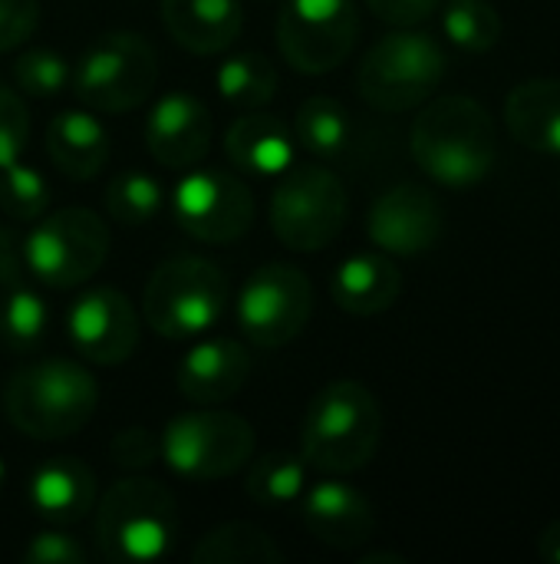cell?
Masks as SVG:
<instances>
[{
	"instance_id": "1",
	"label": "cell",
	"mask_w": 560,
	"mask_h": 564,
	"mask_svg": "<svg viewBox=\"0 0 560 564\" xmlns=\"http://www.w3.org/2000/svg\"><path fill=\"white\" fill-rule=\"evenodd\" d=\"M498 155L488 109L462 93L429 99L413 122V159L449 188H469L488 178Z\"/></svg>"
},
{
	"instance_id": "2",
	"label": "cell",
	"mask_w": 560,
	"mask_h": 564,
	"mask_svg": "<svg viewBox=\"0 0 560 564\" xmlns=\"http://www.w3.org/2000/svg\"><path fill=\"white\" fill-rule=\"evenodd\" d=\"M383 440V410L360 380L327 383L307 406L300 426V456L327 476H353L366 469Z\"/></svg>"
},
{
	"instance_id": "3",
	"label": "cell",
	"mask_w": 560,
	"mask_h": 564,
	"mask_svg": "<svg viewBox=\"0 0 560 564\" xmlns=\"http://www.w3.org/2000/svg\"><path fill=\"white\" fill-rule=\"evenodd\" d=\"M10 423L40 443L76 436L99 406L96 377L76 360H33L20 367L7 383Z\"/></svg>"
},
{
	"instance_id": "4",
	"label": "cell",
	"mask_w": 560,
	"mask_h": 564,
	"mask_svg": "<svg viewBox=\"0 0 560 564\" xmlns=\"http://www.w3.org/2000/svg\"><path fill=\"white\" fill-rule=\"evenodd\" d=\"M96 539L109 562H158L175 549L178 506L172 492L152 479H122L99 502Z\"/></svg>"
},
{
	"instance_id": "5",
	"label": "cell",
	"mask_w": 560,
	"mask_h": 564,
	"mask_svg": "<svg viewBox=\"0 0 560 564\" xmlns=\"http://www.w3.org/2000/svg\"><path fill=\"white\" fill-rule=\"evenodd\" d=\"M449 69L446 50L419 30L399 26L376 40L356 73L360 96L380 112H409L426 106Z\"/></svg>"
},
{
	"instance_id": "6",
	"label": "cell",
	"mask_w": 560,
	"mask_h": 564,
	"mask_svg": "<svg viewBox=\"0 0 560 564\" xmlns=\"http://www.w3.org/2000/svg\"><path fill=\"white\" fill-rule=\"evenodd\" d=\"M228 304L224 271L198 254H175L162 261L142 294L145 321L168 340H188L211 330Z\"/></svg>"
},
{
	"instance_id": "7",
	"label": "cell",
	"mask_w": 560,
	"mask_h": 564,
	"mask_svg": "<svg viewBox=\"0 0 560 564\" xmlns=\"http://www.w3.org/2000/svg\"><path fill=\"white\" fill-rule=\"evenodd\" d=\"M254 426L218 406H198L162 430V459L191 482H215L241 473L254 459Z\"/></svg>"
},
{
	"instance_id": "8",
	"label": "cell",
	"mask_w": 560,
	"mask_h": 564,
	"mask_svg": "<svg viewBox=\"0 0 560 564\" xmlns=\"http://www.w3.org/2000/svg\"><path fill=\"white\" fill-rule=\"evenodd\" d=\"M106 258L109 228L92 208H59L40 215L23 238L26 271L53 291H73L86 284Z\"/></svg>"
},
{
	"instance_id": "9",
	"label": "cell",
	"mask_w": 560,
	"mask_h": 564,
	"mask_svg": "<svg viewBox=\"0 0 560 564\" xmlns=\"http://www.w3.org/2000/svg\"><path fill=\"white\" fill-rule=\"evenodd\" d=\"M69 83L83 106L119 116L152 96L158 83V59L139 33L116 30L86 46Z\"/></svg>"
},
{
	"instance_id": "10",
	"label": "cell",
	"mask_w": 560,
	"mask_h": 564,
	"mask_svg": "<svg viewBox=\"0 0 560 564\" xmlns=\"http://www.w3.org/2000/svg\"><path fill=\"white\" fill-rule=\"evenodd\" d=\"M347 212L343 182L320 165H290L271 195V228L300 254L327 248L343 231Z\"/></svg>"
},
{
	"instance_id": "11",
	"label": "cell",
	"mask_w": 560,
	"mask_h": 564,
	"mask_svg": "<svg viewBox=\"0 0 560 564\" xmlns=\"http://www.w3.org/2000/svg\"><path fill=\"white\" fill-rule=\"evenodd\" d=\"M314 314V288L294 264H264L241 284L238 324L257 347L281 350L304 334Z\"/></svg>"
},
{
	"instance_id": "12",
	"label": "cell",
	"mask_w": 560,
	"mask_h": 564,
	"mask_svg": "<svg viewBox=\"0 0 560 564\" xmlns=\"http://www.w3.org/2000/svg\"><path fill=\"white\" fill-rule=\"evenodd\" d=\"M360 10L353 0H287L277 17V46L284 59L320 76L337 69L356 46Z\"/></svg>"
},
{
	"instance_id": "13",
	"label": "cell",
	"mask_w": 560,
	"mask_h": 564,
	"mask_svg": "<svg viewBox=\"0 0 560 564\" xmlns=\"http://www.w3.org/2000/svg\"><path fill=\"white\" fill-rule=\"evenodd\" d=\"M172 212L182 231L205 245H231L254 225V195L228 169H191L172 192Z\"/></svg>"
},
{
	"instance_id": "14",
	"label": "cell",
	"mask_w": 560,
	"mask_h": 564,
	"mask_svg": "<svg viewBox=\"0 0 560 564\" xmlns=\"http://www.w3.org/2000/svg\"><path fill=\"white\" fill-rule=\"evenodd\" d=\"M66 330L79 357L99 367H119L139 347L135 307L116 288H92L79 294L69 307Z\"/></svg>"
},
{
	"instance_id": "15",
	"label": "cell",
	"mask_w": 560,
	"mask_h": 564,
	"mask_svg": "<svg viewBox=\"0 0 560 564\" xmlns=\"http://www.w3.org/2000/svg\"><path fill=\"white\" fill-rule=\"evenodd\" d=\"M442 205L439 198L413 182L393 185L386 188L373 208H370V238L376 248H383L386 254H399V258H416L426 254L429 248H436V241L442 238Z\"/></svg>"
},
{
	"instance_id": "16",
	"label": "cell",
	"mask_w": 560,
	"mask_h": 564,
	"mask_svg": "<svg viewBox=\"0 0 560 564\" xmlns=\"http://www.w3.org/2000/svg\"><path fill=\"white\" fill-rule=\"evenodd\" d=\"M211 112L188 93H165L145 119V145L162 169H191L211 149Z\"/></svg>"
},
{
	"instance_id": "17",
	"label": "cell",
	"mask_w": 560,
	"mask_h": 564,
	"mask_svg": "<svg viewBox=\"0 0 560 564\" xmlns=\"http://www.w3.org/2000/svg\"><path fill=\"white\" fill-rule=\"evenodd\" d=\"M304 525L320 545L356 552L373 539L376 512L360 489L340 479H323L304 492Z\"/></svg>"
},
{
	"instance_id": "18",
	"label": "cell",
	"mask_w": 560,
	"mask_h": 564,
	"mask_svg": "<svg viewBox=\"0 0 560 564\" xmlns=\"http://www.w3.org/2000/svg\"><path fill=\"white\" fill-rule=\"evenodd\" d=\"M251 377V354L231 337L195 344L178 364V393L195 406H221L244 390Z\"/></svg>"
},
{
	"instance_id": "19",
	"label": "cell",
	"mask_w": 560,
	"mask_h": 564,
	"mask_svg": "<svg viewBox=\"0 0 560 564\" xmlns=\"http://www.w3.org/2000/svg\"><path fill=\"white\" fill-rule=\"evenodd\" d=\"M30 509L50 525H76L96 506V476L83 459L56 456L33 469L26 486Z\"/></svg>"
},
{
	"instance_id": "20",
	"label": "cell",
	"mask_w": 560,
	"mask_h": 564,
	"mask_svg": "<svg viewBox=\"0 0 560 564\" xmlns=\"http://www.w3.org/2000/svg\"><path fill=\"white\" fill-rule=\"evenodd\" d=\"M158 13L168 36L198 56L228 50L244 30L241 0H162Z\"/></svg>"
},
{
	"instance_id": "21",
	"label": "cell",
	"mask_w": 560,
	"mask_h": 564,
	"mask_svg": "<svg viewBox=\"0 0 560 564\" xmlns=\"http://www.w3.org/2000/svg\"><path fill=\"white\" fill-rule=\"evenodd\" d=\"M224 152L234 169L251 175H284L297 159L294 129L271 112L248 109L224 135Z\"/></svg>"
},
{
	"instance_id": "22",
	"label": "cell",
	"mask_w": 560,
	"mask_h": 564,
	"mask_svg": "<svg viewBox=\"0 0 560 564\" xmlns=\"http://www.w3.org/2000/svg\"><path fill=\"white\" fill-rule=\"evenodd\" d=\"M330 294L340 311L353 317H376L399 301L403 274L386 254H376V251L350 254L347 261L337 264Z\"/></svg>"
},
{
	"instance_id": "23",
	"label": "cell",
	"mask_w": 560,
	"mask_h": 564,
	"mask_svg": "<svg viewBox=\"0 0 560 564\" xmlns=\"http://www.w3.org/2000/svg\"><path fill=\"white\" fill-rule=\"evenodd\" d=\"M109 149H112L109 129L102 126L99 116L86 109H63L46 126V152L56 172H63L66 178L83 182L99 175L109 159Z\"/></svg>"
},
{
	"instance_id": "24",
	"label": "cell",
	"mask_w": 560,
	"mask_h": 564,
	"mask_svg": "<svg viewBox=\"0 0 560 564\" xmlns=\"http://www.w3.org/2000/svg\"><path fill=\"white\" fill-rule=\"evenodd\" d=\"M508 132L531 152L560 155V79H525L505 99Z\"/></svg>"
},
{
	"instance_id": "25",
	"label": "cell",
	"mask_w": 560,
	"mask_h": 564,
	"mask_svg": "<svg viewBox=\"0 0 560 564\" xmlns=\"http://www.w3.org/2000/svg\"><path fill=\"white\" fill-rule=\"evenodd\" d=\"M195 564H281L277 542L251 522H224L198 539L191 549Z\"/></svg>"
},
{
	"instance_id": "26",
	"label": "cell",
	"mask_w": 560,
	"mask_h": 564,
	"mask_svg": "<svg viewBox=\"0 0 560 564\" xmlns=\"http://www.w3.org/2000/svg\"><path fill=\"white\" fill-rule=\"evenodd\" d=\"M244 492L264 509H290L307 492V463L294 453H267L251 463Z\"/></svg>"
},
{
	"instance_id": "27",
	"label": "cell",
	"mask_w": 560,
	"mask_h": 564,
	"mask_svg": "<svg viewBox=\"0 0 560 564\" xmlns=\"http://www.w3.org/2000/svg\"><path fill=\"white\" fill-rule=\"evenodd\" d=\"M215 83H218V93L224 96V102H231L238 109H261L277 93V69L267 56L248 50V53L228 56L218 66Z\"/></svg>"
},
{
	"instance_id": "28",
	"label": "cell",
	"mask_w": 560,
	"mask_h": 564,
	"mask_svg": "<svg viewBox=\"0 0 560 564\" xmlns=\"http://www.w3.org/2000/svg\"><path fill=\"white\" fill-rule=\"evenodd\" d=\"M294 139L310 155H340L350 142V112L330 96H310L294 116Z\"/></svg>"
},
{
	"instance_id": "29",
	"label": "cell",
	"mask_w": 560,
	"mask_h": 564,
	"mask_svg": "<svg viewBox=\"0 0 560 564\" xmlns=\"http://www.w3.org/2000/svg\"><path fill=\"white\" fill-rule=\"evenodd\" d=\"M165 208V188L152 172L122 169L109 178L106 212L119 225H149Z\"/></svg>"
},
{
	"instance_id": "30",
	"label": "cell",
	"mask_w": 560,
	"mask_h": 564,
	"mask_svg": "<svg viewBox=\"0 0 560 564\" xmlns=\"http://www.w3.org/2000/svg\"><path fill=\"white\" fill-rule=\"evenodd\" d=\"M442 30L455 46L488 53L502 40V13L488 0H449L442 10Z\"/></svg>"
},
{
	"instance_id": "31",
	"label": "cell",
	"mask_w": 560,
	"mask_h": 564,
	"mask_svg": "<svg viewBox=\"0 0 560 564\" xmlns=\"http://www.w3.org/2000/svg\"><path fill=\"white\" fill-rule=\"evenodd\" d=\"M46 324H50V311H46L43 297L23 284L10 288V294L0 307V340L17 354H30L40 347Z\"/></svg>"
},
{
	"instance_id": "32",
	"label": "cell",
	"mask_w": 560,
	"mask_h": 564,
	"mask_svg": "<svg viewBox=\"0 0 560 564\" xmlns=\"http://www.w3.org/2000/svg\"><path fill=\"white\" fill-rule=\"evenodd\" d=\"M0 208L10 221H36L50 208L46 178L23 162L0 169Z\"/></svg>"
},
{
	"instance_id": "33",
	"label": "cell",
	"mask_w": 560,
	"mask_h": 564,
	"mask_svg": "<svg viewBox=\"0 0 560 564\" xmlns=\"http://www.w3.org/2000/svg\"><path fill=\"white\" fill-rule=\"evenodd\" d=\"M13 79H17V86L26 96L50 99V96H59L69 86L73 69H69V63H66L63 53H53V50H26L13 63Z\"/></svg>"
},
{
	"instance_id": "34",
	"label": "cell",
	"mask_w": 560,
	"mask_h": 564,
	"mask_svg": "<svg viewBox=\"0 0 560 564\" xmlns=\"http://www.w3.org/2000/svg\"><path fill=\"white\" fill-rule=\"evenodd\" d=\"M26 142H30L26 106H23V99L13 89L0 86V169L20 162Z\"/></svg>"
},
{
	"instance_id": "35",
	"label": "cell",
	"mask_w": 560,
	"mask_h": 564,
	"mask_svg": "<svg viewBox=\"0 0 560 564\" xmlns=\"http://www.w3.org/2000/svg\"><path fill=\"white\" fill-rule=\"evenodd\" d=\"M109 456L119 469H149L162 459V436H155L145 426L119 430L109 443Z\"/></svg>"
},
{
	"instance_id": "36",
	"label": "cell",
	"mask_w": 560,
	"mask_h": 564,
	"mask_svg": "<svg viewBox=\"0 0 560 564\" xmlns=\"http://www.w3.org/2000/svg\"><path fill=\"white\" fill-rule=\"evenodd\" d=\"M86 558L89 555L83 542H76L69 532H59V525L33 535L30 545L23 549V562L30 564H86Z\"/></svg>"
},
{
	"instance_id": "37",
	"label": "cell",
	"mask_w": 560,
	"mask_h": 564,
	"mask_svg": "<svg viewBox=\"0 0 560 564\" xmlns=\"http://www.w3.org/2000/svg\"><path fill=\"white\" fill-rule=\"evenodd\" d=\"M40 26V0H0V53L26 43Z\"/></svg>"
},
{
	"instance_id": "38",
	"label": "cell",
	"mask_w": 560,
	"mask_h": 564,
	"mask_svg": "<svg viewBox=\"0 0 560 564\" xmlns=\"http://www.w3.org/2000/svg\"><path fill=\"white\" fill-rule=\"evenodd\" d=\"M442 0H366V7L393 23V26H416V23H426L436 10H439Z\"/></svg>"
},
{
	"instance_id": "39",
	"label": "cell",
	"mask_w": 560,
	"mask_h": 564,
	"mask_svg": "<svg viewBox=\"0 0 560 564\" xmlns=\"http://www.w3.org/2000/svg\"><path fill=\"white\" fill-rule=\"evenodd\" d=\"M23 268V241H17V235L0 225V284L17 288Z\"/></svg>"
},
{
	"instance_id": "40",
	"label": "cell",
	"mask_w": 560,
	"mask_h": 564,
	"mask_svg": "<svg viewBox=\"0 0 560 564\" xmlns=\"http://www.w3.org/2000/svg\"><path fill=\"white\" fill-rule=\"evenodd\" d=\"M538 555L548 558V562L560 564V522L545 525V532L538 535Z\"/></svg>"
},
{
	"instance_id": "41",
	"label": "cell",
	"mask_w": 560,
	"mask_h": 564,
	"mask_svg": "<svg viewBox=\"0 0 560 564\" xmlns=\"http://www.w3.org/2000/svg\"><path fill=\"white\" fill-rule=\"evenodd\" d=\"M380 562L406 564V558H403V555H383V552H380V555H363V558H360V564H380Z\"/></svg>"
},
{
	"instance_id": "42",
	"label": "cell",
	"mask_w": 560,
	"mask_h": 564,
	"mask_svg": "<svg viewBox=\"0 0 560 564\" xmlns=\"http://www.w3.org/2000/svg\"><path fill=\"white\" fill-rule=\"evenodd\" d=\"M3 479H7V466H3V459H0V486H3Z\"/></svg>"
}]
</instances>
